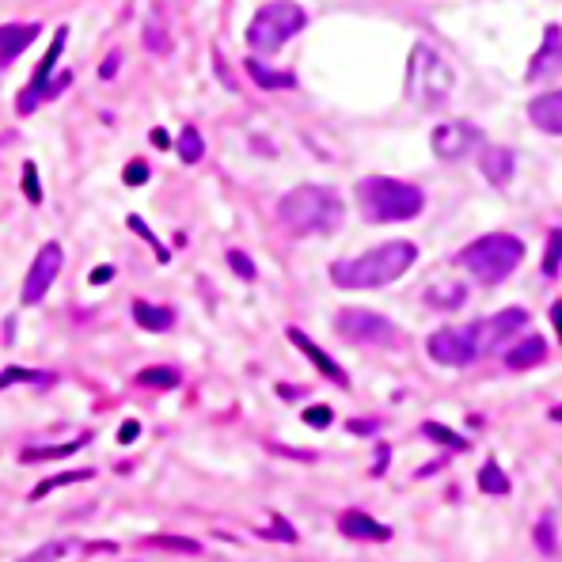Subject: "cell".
<instances>
[{
    "instance_id": "6da1fadb",
    "label": "cell",
    "mask_w": 562,
    "mask_h": 562,
    "mask_svg": "<svg viewBox=\"0 0 562 562\" xmlns=\"http://www.w3.org/2000/svg\"><path fill=\"white\" fill-rule=\"evenodd\" d=\"M418 259V247L407 240H395V244H380L357 259H342L331 266V281L338 289H380V285H392L395 278H403Z\"/></svg>"
},
{
    "instance_id": "7a4b0ae2",
    "label": "cell",
    "mask_w": 562,
    "mask_h": 562,
    "mask_svg": "<svg viewBox=\"0 0 562 562\" xmlns=\"http://www.w3.org/2000/svg\"><path fill=\"white\" fill-rule=\"evenodd\" d=\"M346 206L331 187H297L278 202V221L293 236H331L342 228Z\"/></svg>"
},
{
    "instance_id": "3957f363",
    "label": "cell",
    "mask_w": 562,
    "mask_h": 562,
    "mask_svg": "<svg viewBox=\"0 0 562 562\" xmlns=\"http://www.w3.org/2000/svg\"><path fill=\"white\" fill-rule=\"evenodd\" d=\"M357 206L361 217L373 225H392V221H411L426 206V194L414 183H399L388 175H369L357 183Z\"/></svg>"
},
{
    "instance_id": "277c9868",
    "label": "cell",
    "mask_w": 562,
    "mask_h": 562,
    "mask_svg": "<svg viewBox=\"0 0 562 562\" xmlns=\"http://www.w3.org/2000/svg\"><path fill=\"white\" fill-rule=\"evenodd\" d=\"M456 92V69L433 46L418 42L411 50V65H407V95L414 107L422 111H441Z\"/></svg>"
},
{
    "instance_id": "5b68a950",
    "label": "cell",
    "mask_w": 562,
    "mask_h": 562,
    "mask_svg": "<svg viewBox=\"0 0 562 562\" xmlns=\"http://www.w3.org/2000/svg\"><path fill=\"white\" fill-rule=\"evenodd\" d=\"M521 263H525V244H521L517 236H506V232L479 236L475 244H468L460 251V266H464L475 281H483V285L506 281Z\"/></svg>"
},
{
    "instance_id": "8992f818",
    "label": "cell",
    "mask_w": 562,
    "mask_h": 562,
    "mask_svg": "<svg viewBox=\"0 0 562 562\" xmlns=\"http://www.w3.org/2000/svg\"><path fill=\"white\" fill-rule=\"evenodd\" d=\"M304 27H308V12L300 8L297 0H270V4H263V8L255 12V19H251L247 42H251V50H259V54H278L281 46L293 35H300Z\"/></svg>"
},
{
    "instance_id": "52a82bcc",
    "label": "cell",
    "mask_w": 562,
    "mask_h": 562,
    "mask_svg": "<svg viewBox=\"0 0 562 562\" xmlns=\"http://www.w3.org/2000/svg\"><path fill=\"white\" fill-rule=\"evenodd\" d=\"M338 335L357 346H399V331L392 319L380 312H365V308H342L335 316Z\"/></svg>"
},
{
    "instance_id": "ba28073f",
    "label": "cell",
    "mask_w": 562,
    "mask_h": 562,
    "mask_svg": "<svg viewBox=\"0 0 562 562\" xmlns=\"http://www.w3.org/2000/svg\"><path fill=\"white\" fill-rule=\"evenodd\" d=\"M430 357L441 361V365H471L479 354V323H468V327H445L430 335Z\"/></svg>"
},
{
    "instance_id": "9c48e42d",
    "label": "cell",
    "mask_w": 562,
    "mask_h": 562,
    "mask_svg": "<svg viewBox=\"0 0 562 562\" xmlns=\"http://www.w3.org/2000/svg\"><path fill=\"white\" fill-rule=\"evenodd\" d=\"M61 263H65V251L61 244H42L35 255V263L27 270V278H23V304H38V300L46 297V289L54 285V278L61 274Z\"/></svg>"
},
{
    "instance_id": "30bf717a",
    "label": "cell",
    "mask_w": 562,
    "mask_h": 562,
    "mask_svg": "<svg viewBox=\"0 0 562 562\" xmlns=\"http://www.w3.org/2000/svg\"><path fill=\"white\" fill-rule=\"evenodd\" d=\"M65 38H69V31L61 27L54 35V46L46 50V57L38 61V69H35V76H31V84L19 92V99H16V111L19 114H31L35 107H42L46 99H50V73H54V65H57V57H61V50H65Z\"/></svg>"
},
{
    "instance_id": "8fae6325",
    "label": "cell",
    "mask_w": 562,
    "mask_h": 562,
    "mask_svg": "<svg viewBox=\"0 0 562 562\" xmlns=\"http://www.w3.org/2000/svg\"><path fill=\"white\" fill-rule=\"evenodd\" d=\"M525 323H528L525 308H506V312L490 316L487 323H479V354H498V350H506L509 342L521 335Z\"/></svg>"
},
{
    "instance_id": "7c38bea8",
    "label": "cell",
    "mask_w": 562,
    "mask_h": 562,
    "mask_svg": "<svg viewBox=\"0 0 562 562\" xmlns=\"http://www.w3.org/2000/svg\"><path fill=\"white\" fill-rule=\"evenodd\" d=\"M433 152L441 156V160H464L471 149H479L483 145V133L475 130L471 122H441L437 130H433Z\"/></svg>"
},
{
    "instance_id": "4fadbf2b",
    "label": "cell",
    "mask_w": 562,
    "mask_h": 562,
    "mask_svg": "<svg viewBox=\"0 0 562 562\" xmlns=\"http://www.w3.org/2000/svg\"><path fill=\"white\" fill-rule=\"evenodd\" d=\"M559 76H562V27L559 23H547L540 54L532 57V65H528V84H551Z\"/></svg>"
},
{
    "instance_id": "5bb4252c",
    "label": "cell",
    "mask_w": 562,
    "mask_h": 562,
    "mask_svg": "<svg viewBox=\"0 0 562 562\" xmlns=\"http://www.w3.org/2000/svg\"><path fill=\"white\" fill-rule=\"evenodd\" d=\"M479 171L487 175L490 187H509V179L517 171V156L506 145H483V152H479Z\"/></svg>"
},
{
    "instance_id": "9a60e30c",
    "label": "cell",
    "mask_w": 562,
    "mask_h": 562,
    "mask_svg": "<svg viewBox=\"0 0 562 562\" xmlns=\"http://www.w3.org/2000/svg\"><path fill=\"white\" fill-rule=\"evenodd\" d=\"M338 528H342V536H346V540H369V544H384V540H392V528L373 521L365 509H346V513H342V521H338Z\"/></svg>"
},
{
    "instance_id": "2e32d148",
    "label": "cell",
    "mask_w": 562,
    "mask_h": 562,
    "mask_svg": "<svg viewBox=\"0 0 562 562\" xmlns=\"http://www.w3.org/2000/svg\"><path fill=\"white\" fill-rule=\"evenodd\" d=\"M38 23H0V69H8L38 38Z\"/></svg>"
},
{
    "instance_id": "e0dca14e",
    "label": "cell",
    "mask_w": 562,
    "mask_h": 562,
    "mask_svg": "<svg viewBox=\"0 0 562 562\" xmlns=\"http://www.w3.org/2000/svg\"><path fill=\"white\" fill-rule=\"evenodd\" d=\"M528 118H532V126H536V130L562 137V88L536 95V99L528 103Z\"/></svg>"
},
{
    "instance_id": "ac0fdd59",
    "label": "cell",
    "mask_w": 562,
    "mask_h": 562,
    "mask_svg": "<svg viewBox=\"0 0 562 562\" xmlns=\"http://www.w3.org/2000/svg\"><path fill=\"white\" fill-rule=\"evenodd\" d=\"M289 342H293V346H300V350H304V354L312 357V365H316L319 373L327 376V380H335L338 388H350V376L342 373V369H338L335 361H331V357L323 354V350H319L316 342H312V338L304 335V331H297V327H289Z\"/></svg>"
},
{
    "instance_id": "d6986e66",
    "label": "cell",
    "mask_w": 562,
    "mask_h": 562,
    "mask_svg": "<svg viewBox=\"0 0 562 562\" xmlns=\"http://www.w3.org/2000/svg\"><path fill=\"white\" fill-rule=\"evenodd\" d=\"M544 357H547V342L540 335H528V338H521V342L506 346L509 369H532V365H540Z\"/></svg>"
},
{
    "instance_id": "ffe728a7",
    "label": "cell",
    "mask_w": 562,
    "mask_h": 562,
    "mask_svg": "<svg viewBox=\"0 0 562 562\" xmlns=\"http://www.w3.org/2000/svg\"><path fill=\"white\" fill-rule=\"evenodd\" d=\"M133 319H137L145 331H171V327H175V312H171V308L145 304V300H137V304H133Z\"/></svg>"
},
{
    "instance_id": "44dd1931",
    "label": "cell",
    "mask_w": 562,
    "mask_h": 562,
    "mask_svg": "<svg viewBox=\"0 0 562 562\" xmlns=\"http://www.w3.org/2000/svg\"><path fill=\"white\" fill-rule=\"evenodd\" d=\"M247 73H251V80L259 84V88H297V76L293 73H278V69H266L259 57H247Z\"/></svg>"
},
{
    "instance_id": "7402d4cb",
    "label": "cell",
    "mask_w": 562,
    "mask_h": 562,
    "mask_svg": "<svg viewBox=\"0 0 562 562\" xmlns=\"http://www.w3.org/2000/svg\"><path fill=\"white\" fill-rule=\"evenodd\" d=\"M88 441V433L84 437H76V441H69V445H50V449H23L19 452V460L23 464H42V460H61V456H73L80 445Z\"/></svg>"
},
{
    "instance_id": "603a6c76",
    "label": "cell",
    "mask_w": 562,
    "mask_h": 562,
    "mask_svg": "<svg viewBox=\"0 0 562 562\" xmlns=\"http://www.w3.org/2000/svg\"><path fill=\"white\" fill-rule=\"evenodd\" d=\"M179 156H183V164H198L202 156H206V141H202V133L194 130V126H187V130L179 133Z\"/></svg>"
},
{
    "instance_id": "cb8c5ba5",
    "label": "cell",
    "mask_w": 562,
    "mask_h": 562,
    "mask_svg": "<svg viewBox=\"0 0 562 562\" xmlns=\"http://www.w3.org/2000/svg\"><path fill=\"white\" fill-rule=\"evenodd\" d=\"M464 297H468V289H464L460 281H452V285H437V289H430V293H426V300H430V304H437V308H460V304H464Z\"/></svg>"
},
{
    "instance_id": "d4e9b609",
    "label": "cell",
    "mask_w": 562,
    "mask_h": 562,
    "mask_svg": "<svg viewBox=\"0 0 562 562\" xmlns=\"http://www.w3.org/2000/svg\"><path fill=\"white\" fill-rule=\"evenodd\" d=\"M479 487L487 490V494H509V475L494 460H487L483 471H479Z\"/></svg>"
},
{
    "instance_id": "484cf974",
    "label": "cell",
    "mask_w": 562,
    "mask_h": 562,
    "mask_svg": "<svg viewBox=\"0 0 562 562\" xmlns=\"http://www.w3.org/2000/svg\"><path fill=\"white\" fill-rule=\"evenodd\" d=\"M137 384L141 388H179V373L175 369H141Z\"/></svg>"
},
{
    "instance_id": "4316f807",
    "label": "cell",
    "mask_w": 562,
    "mask_h": 562,
    "mask_svg": "<svg viewBox=\"0 0 562 562\" xmlns=\"http://www.w3.org/2000/svg\"><path fill=\"white\" fill-rule=\"evenodd\" d=\"M19 380H23V384H42V388H46V384H54L57 376L54 373H31V369H16V365H12V369L0 373V388H4V384H19Z\"/></svg>"
},
{
    "instance_id": "83f0119b",
    "label": "cell",
    "mask_w": 562,
    "mask_h": 562,
    "mask_svg": "<svg viewBox=\"0 0 562 562\" xmlns=\"http://www.w3.org/2000/svg\"><path fill=\"white\" fill-rule=\"evenodd\" d=\"M562 266V228H555L551 236H547V251H544V274L547 278H555Z\"/></svg>"
},
{
    "instance_id": "f1b7e54d",
    "label": "cell",
    "mask_w": 562,
    "mask_h": 562,
    "mask_svg": "<svg viewBox=\"0 0 562 562\" xmlns=\"http://www.w3.org/2000/svg\"><path fill=\"white\" fill-rule=\"evenodd\" d=\"M145 46H149L152 54H168L171 50V38L160 19H149V23H145Z\"/></svg>"
},
{
    "instance_id": "f546056e",
    "label": "cell",
    "mask_w": 562,
    "mask_h": 562,
    "mask_svg": "<svg viewBox=\"0 0 562 562\" xmlns=\"http://www.w3.org/2000/svg\"><path fill=\"white\" fill-rule=\"evenodd\" d=\"M80 479H92V471H65V475H54V479L38 483V487H35V498H42V494H50L54 487H69V483H80Z\"/></svg>"
},
{
    "instance_id": "4dcf8cb0",
    "label": "cell",
    "mask_w": 562,
    "mask_h": 562,
    "mask_svg": "<svg viewBox=\"0 0 562 562\" xmlns=\"http://www.w3.org/2000/svg\"><path fill=\"white\" fill-rule=\"evenodd\" d=\"M23 194H27V202H31V206H38V202H42V187H38V168L31 164V160L23 164Z\"/></svg>"
},
{
    "instance_id": "1f68e13d",
    "label": "cell",
    "mask_w": 562,
    "mask_h": 562,
    "mask_svg": "<svg viewBox=\"0 0 562 562\" xmlns=\"http://www.w3.org/2000/svg\"><path fill=\"white\" fill-rule=\"evenodd\" d=\"M422 433H426V437H433V441H441V445L464 449V437H456V433L445 430V426H437V422H426V426H422Z\"/></svg>"
},
{
    "instance_id": "d6a6232c",
    "label": "cell",
    "mask_w": 562,
    "mask_h": 562,
    "mask_svg": "<svg viewBox=\"0 0 562 562\" xmlns=\"http://www.w3.org/2000/svg\"><path fill=\"white\" fill-rule=\"evenodd\" d=\"M152 547H168V551H187V555H198L202 544H194V540H179V536H156L149 540Z\"/></svg>"
},
{
    "instance_id": "836d02e7",
    "label": "cell",
    "mask_w": 562,
    "mask_h": 562,
    "mask_svg": "<svg viewBox=\"0 0 562 562\" xmlns=\"http://www.w3.org/2000/svg\"><path fill=\"white\" fill-rule=\"evenodd\" d=\"M228 263H232V270H236V274H240L244 281H255V274H259V270H255V263L247 259L244 251H228Z\"/></svg>"
},
{
    "instance_id": "e575fe53",
    "label": "cell",
    "mask_w": 562,
    "mask_h": 562,
    "mask_svg": "<svg viewBox=\"0 0 562 562\" xmlns=\"http://www.w3.org/2000/svg\"><path fill=\"white\" fill-rule=\"evenodd\" d=\"M331 418H335V414L327 411V407H308V411H304V422H308V426H316V430L331 426Z\"/></svg>"
},
{
    "instance_id": "d590c367",
    "label": "cell",
    "mask_w": 562,
    "mask_h": 562,
    "mask_svg": "<svg viewBox=\"0 0 562 562\" xmlns=\"http://www.w3.org/2000/svg\"><path fill=\"white\" fill-rule=\"evenodd\" d=\"M130 228H133V232H141V236H145V240H149V244L156 247V255H160V263H164V259H168V251H164V247L156 244V236H152V232H149V225H145V221H141V217H130Z\"/></svg>"
},
{
    "instance_id": "8d00e7d4",
    "label": "cell",
    "mask_w": 562,
    "mask_h": 562,
    "mask_svg": "<svg viewBox=\"0 0 562 562\" xmlns=\"http://www.w3.org/2000/svg\"><path fill=\"white\" fill-rule=\"evenodd\" d=\"M145 179H149V168H145L141 160H133L130 168H126V183H130V187H141Z\"/></svg>"
},
{
    "instance_id": "74e56055",
    "label": "cell",
    "mask_w": 562,
    "mask_h": 562,
    "mask_svg": "<svg viewBox=\"0 0 562 562\" xmlns=\"http://www.w3.org/2000/svg\"><path fill=\"white\" fill-rule=\"evenodd\" d=\"M118 65H122V54H118V50H111V54H107V61L99 65V76H103V80H111V76L118 73Z\"/></svg>"
},
{
    "instance_id": "f35d334b",
    "label": "cell",
    "mask_w": 562,
    "mask_h": 562,
    "mask_svg": "<svg viewBox=\"0 0 562 562\" xmlns=\"http://www.w3.org/2000/svg\"><path fill=\"white\" fill-rule=\"evenodd\" d=\"M61 555H69V547H65V544H46V547H38L31 559H61Z\"/></svg>"
},
{
    "instance_id": "ab89813d",
    "label": "cell",
    "mask_w": 562,
    "mask_h": 562,
    "mask_svg": "<svg viewBox=\"0 0 562 562\" xmlns=\"http://www.w3.org/2000/svg\"><path fill=\"white\" fill-rule=\"evenodd\" d=\"M536 536H540V551H555V540H551V521H540V528H536Z\"/></svg>"
},
{
    "instance_id": "60d3db41",
    "label": "cell",
    "mask_w": 562,
    "mask_h": 562,
    "mask_svg": "<svg viewBox=\"0 0 562 562\" xmlns=\"http://www.w3.org/2000/svg\"><path fill=\"white\" fill-rule=\"evenodd\" d=\"M137 433H141V426H137V422H126V426L118 430V441H122V445H133V441H137Z\"/></svg>"
},
{
    "instance_id": "b9f144b4",
    "label": "cell",
    "mask_w": 562,
    "mask_h": 562,
    "mask_svg": "<svg viewBox=\"0 0 562 562\" xmlns=\"http://www.w3.org/2000/svg\"><path fill=\"white\" fill-rule=\"evenodd\" d=\"M111 278H114V266H99V270H92V285H107Z\"/></svg>"
},
{
    "instance_id": "7bdbcfd3",
    "label": "cell",
    "mask_w": 562,
    "mask_h": 562,
    "mask_svg": "<svg viewBox=\"0 0 562 562\" xmlns=\"http://www.w3.org/2000/svg\"><path fill=\"white\" fill-rule=\"evenodd\" d=\"M152 141H156V149H171V145H168V133H164V130L152 133Z\"/></svg>"
},
{
    "instance_id": "ee69618b",
    "label": "cell",
    "mask_w": 562,
    "mask_h": 562,
    "mask_svg": "<svg viewBox=\"0 0 562 562\" xmlns=\"http://www.w3.org/2000/svg\"><path fill=\"white\" fill-rule=\"evenodd\" d=\"M551 319H555V327H559V338H562V300L551 308Z\"/></svg>"
},
{
    "instance_id": "f6af8a7d",
    "label": "cell",
    "mask_w": 562,
    "mask_h": 562,
    "mask_svg": "<svg viewBox=\"0 0 562 562\" xmlns=\"http://www.w3.org/2000/svg\"><path fill=\"white\" fill-rule=\"evenodd\" d=\"M551 418H555V422H562V407H555V411H551Z\"/></svg>"
}]
</instances>
